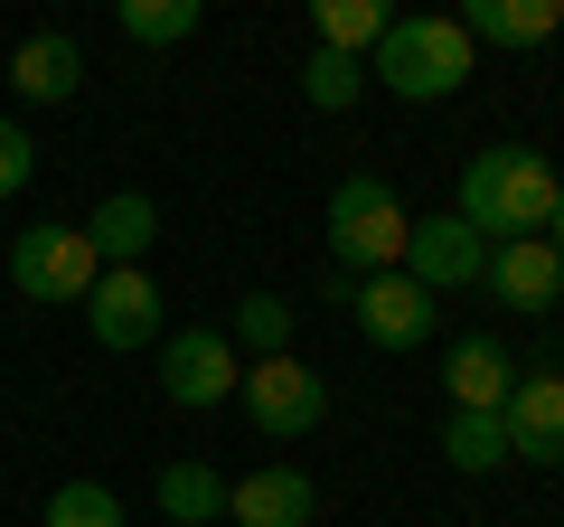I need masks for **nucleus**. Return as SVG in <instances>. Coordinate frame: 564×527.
I'll list each match as a JSON object with an SVG mask.
<instances>
[{"label":"nucleus","mask_w":564,"mask_h":527,"mask_svg":"<svg viewBox=\"0 0 564 527\" xmlns=\"http://www.w3.org/2000/svg\"><path fill=\"white\" fill-rule=\"evenodd\" d=\"M555 189H564V180L545 170V151H527V142H489V151H470L452 217H462L480 245H518V236H545V207H555Z\"/></svg>","instance_id":"f257e3e1"},{"label":"nucleus","mask_w":564,"mask_h":527,"mask_svg":"<svg viewBox=\"0 0 564 527\" xmlns=\"http://www.w3.org/2000/svg\"><path fill=\"white\" fill-rule=\"evenodd\" d=\"M367 85H386L395 104H443L470 85V39L462 20H443V10H414V20H395L377 39V57H367Z\"/></svg>","instance_id":"f03ea898"},{"label":"nucleus","mask_w":564,"mask_h":527,"mask_svg":"<svg viewBox=\"0 0 564 527\" xmlns=\"http://www.w3.org/2000/svg\"><path fill=\"white\" fill-rule=\"evenodd\" d=\"M329 255H339V273L358 283V273H395L404 264V236H414V207L395 198V189L377 180V170H348L339 189H329Z\"/></svg>","instance_id":"7ed1b4c3"},{"label":"nucleus","mask_w":564,"mask_h":527,"mask_svg":"<svg viewBox=\"0 0 564 527\" xmlns=\"http://www.w3.org/2000/svg\"><path fill=\"white\" fill-rule=\"evenodd\" d=\"M236 396H245V424L273 433V443H302V433H321V415H329V377L302 367V358H254Z\"/></svg>","instance_id":"20e7f679"},{"label":"nucleus","mask_w":564,"mask_h":527,"mask_svg":"<svg viewBox=\"0 0 564 527\" xmlns=\"http://www.w3.org/2000/svg\"><path fill=\"white\" fill-rule=\"evenodd\" d=\"M339 302H348V321H358L367 348H423L433 321H443V302H433L414 273H358V283L339 273Z\"/></svg>","instance_id":"39448f33"},{"label":"nucleus","mask_w":564,"mask_h":527,"mask_svg":"<svg viewBox=\"0 0 564 527\" xmlns=\"http://www.w3.org/2000/svg\"><path fill=\"white\" fill-rule=\"evenodd\" d=\"M95 245H85V226H20V245H10V283H20V302H85L95 292Z\"/></svg>","instance_id":"423d86ee"},{"label":"nucleus","mask_w":564,"mask_h":527,"mask_svg":"<svg viewBox=\"0 0 564 527\" xmlns=\"http://www.w3.org/2000/svg\"><path fill=\"white\" fill-rule=\"evenodd\" d=\"M161 283L141 273V264H113V273H95V292H85V330H95V348H113V358H132V348H161Z\"/></svg>","instance_id":"0eeeda50"},{"label":"nucleus","mask_w":564,"mask_h":527,"mask_svg":"<svg viewBox=\"0 0 564 527\" xmlns=\"http://www.w3.org/2000/svg\"><path fill=\"white\" fill-rule=\"evenodd\" d=\"M245 386V358H236V340L226 330H170V348H161V396L180 415H207V406H226Z\"/></svg>","instance_id":"6e6552de"},{"label":"nucleus","mask_w":564,"mask_h":527,"mask_svg":"<svg viewBox=\"0 0 564 527\" xmlns=\"http://www.w3.org/2000/svg\"><path fill=\"white\" fill-rule=\"evenodd\" d=\"M395 273H414L423 292H433V302H443V292H470V283H489V245L470 236L462 217H414V236H404V264Z\"/></svg>","instance_id":"1a4fd4ad"},{"label":"nucleus","mask_w":564,"mask_h":527,"mask_svg":"<svg viewBox=\"0 0 564 527\" xmlns=\"http://www.w3.org/2000/svg\"><path fill=\"white\" fill-rule=\"evenodd\" d=\"M499 424H508V462L555 471V462H564V367H518Z\"/></svg>","instance_id":"9d476101"},{"label":"nucleus","mask_w":564,"mask_h":527,"mask_svg":"<svg viewBox=\"0 0 564 527\" xmlns=\"http://www.w3.org/2000/svg\"><path fill=\"white\" fill-rule=\"evenodd\" d=\"M226 518L236 527H321V481L302 462H263L245 481H226Z\"/></svg>","instance_id":"9b49d317"},{"label":"nucleus","mask_w":564,"mask_h":527,"mask_svg":"<svg viewBox=\"0 0 564 527\" xmlns=\"http://www.w3.org/2000/svg\"><path fill=\"white\" fill-rule=\"evenodd\" d=\"M489 292H499L508 311H527V321H545V311L564 302V264L545 236H518V245H489Z\"/></svg>","instance_id":"f8f14e48"},{"label":"nucleus","mask_w":564,"mask_h":527,"mask_svg":"<svg viewBox=\"0 0 564 527\" xmlns=\"http://www.w3.org/2000/svg\"><path fill=\"white\" fill-rule=\"evenodd\" d=\"M443 386H452V415H499L508 386H518V358H508L489 330H470V340L443 348Z\"/></svg>","instance_id":"ddd939ff"},{"label":"nucleus","mask_w":564,"mask_h":527,"mask_svg":"<svg viewBox=\"0 0 564 527\" xmlns=\"http://www.w3.org/2000/svg\"><path fill=\"white\" fill-rule=\"evenodd\" d=\"M76 85H85V47L66 29H29L10 47V95L20 104H76Z\"/></svg>","instance_id":"4468645a"},{"label":"nucleus","mask_w":564,"mask_h":527,"mask_svg":"<svg viewBox=\"0 0 564 527\" xmlns=\"http://www.w3.org/2000/svg\"><path fill=\"white\" fill-rule=\"evenodd\" d=\"M452 20L470 47H545L564 29V0H462Z\"/></svg>","instance_id":"2eb2a0df"},{"label":"nucleus","mask_w":564,"mask_h":527,"mask_svg":"<svg viewBox=\"0 0 564 527\" xmlns=\"http://www.w3.org/2000/svg\"><path fill=\"white\" fill-rule=\"evenodd\" d=\"M85 245H95L104 273H113V264H141L161 245V207L141 198V189H113V198H95V217H85Z\"/></svg>","instance_id":"dca6fc26"},{"label":"nucleus","mask_w":564,"mask_h":527,"mask_svg":"<svg viewBox=\"0 0 564 527\" xmlns=\"http://www.w3.org/2000/svg\"><path fill=\"white\" fill-rule=\"evenodd\" d=\"M395 29V10H377V0H311V47H329V57H377V39Z\"/></svg>","instance_id":"f3484780"},{"label":"nucleus","mask_w":564,"mask_h":527,"mask_svg":"<svg viewBox=\"0 0 564 527\" xmlns=\"http://www.w3.org/2000/svg\"><path fill=\"white\" fill-rule=\"evenodd\" d=\"M292 302H282V292H245L236 302V321H226V340H236V358L254 367V358H292Z\"/></svg>","instance_id":"a211bd4d"},{"label":"nucleus","mask_w":564,"mask_h":527,"mask_svg":"<svg viewBox=\"0 0 564 527\" xmlns=\"http://www.w3.org/2000/svg\"><path fill=\"white\" fill-rule=\"evenodd\" d=\"M161 518L170 527H217L226 518V481L207 462H161Z\"/></svg>","instance_id":"6ab92c4d"},{"label":"nucleus","mask_w":564,"mask_h":527,"mask_svg":"<svg viewBox=\"0 0 564 527\" xmlns=\"http://www.w3.org/2000/svg\"><path fill=\"white\" fill-rule=\"evenodd\" d=\"M443 462L462 471V481L508 471V424H499V415H443Z\"/></svg>","instance_id":"aec40b11"},{"label":"nucleus","mask_w":564,"mask_h":527,"mask_svg":"<svg viewBox=\"0 0 564 527\" xmlns=\"http://www.w3.org/2000/svg\"><path fill=\"white\" fill-rule=\"evenodd\" d=\"M113 20H122V39H132V47H180V39H198V29H207V10H198V0H122Z\"/></svg>","instance_id":"412c9836"},{"label":"nucleus","mask_w":564,"mask_h":527,"mask_svg":"<svg viewBox=\"0 0 564 527\" xmlns=\"http://www.w3.org/2000/svg\"><path fill=\"white\" fill-rule=\"evenodd\" d=\"M39 527H122V499L104 481H57L39 508Z\"/></svg>","instance_id":"4be33fe9"},{"label":"nucleus","mask_w":564,"mask_h":527,"mask_svg":"<svg viewBox=\"0 0 564 527\" xmlns=\"http://www.w3.org/2000/svg\"><path fill=\"white\" fill-rule=\"evenodd\" d=\"M302 95L321 104V114H348V104L367 95V66H358V57H329V47H311V66H302Z\"/></svg>","instance_id":"5701e85b"},{"label":"nucleus","mask_w":564,"mask_h":527,"mask_svg":"<svg viewBox=\"0 0 564 527\" xmlns=\"http://www.w3.org/2000/svg\"><path fill=\"white\" fill-rule=\"evenodd\" d=\"M29 180H39V142H29L20 122L0 114V198H20V189H29Z\"/></svg>","instance_id":"b1692460"},{"label":"nucleus","mask_w":564,"mask_h":527,"mask_svg":"<svg viewBox=\"0 0 564 527\" xmlns=\"http://www.w3.org/2000/svg\"><path fill=\"white\" fill-rule=\"evenodd\" d=\"M545 245H555V264H564V189H555V207H545Z\"/></svg>","instance_id":"393cba45"}]
</instances>
